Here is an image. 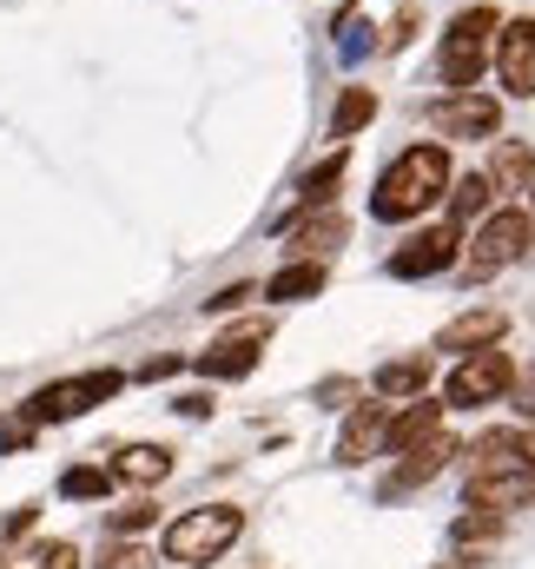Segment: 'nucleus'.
<instances>
[{
	"instance_id": "f257e3e1",
	"label": "nucleus",
	"mask_w": 535,
	"mask_h": 569,
	"mask_svg": "<svg viewBox=\"0 0 535 569\" xmlns=\"http://www.w3.org/2000/svg\"><path fill=\"white\" fill-rule=\"evenodd\" d=\"M436 199H450V152H443V146H410L403 159H391V172L377 179L371 212H377L384 226H397V219L430 212Z\"/></svg>"
},
{
	"instance_id": "f03ea898",
	"label": "nucleus",
	"mask_w": 535,
	"mask_h": 569,
	"mask_svg": "<svg viewBox=\"0 0 535 569\" xmlns=\"http://www.w3.org/2000/svg\"><path fill=\"white\" fill-rule=\"evenodd\" d=\"M239 530H245V510H232V503H199V510H185V517L165 523V563H185V569L219 563V557L239 543Z\"/></svg>"
},
{
	"instance_id": "7ed1b4c3",
	"label": "nucleus",
	"mask_w": 535,
	"mask_h": 569,
	"mask_svg": "<svg viewBox=\"0 0 535 569\" xmlns=\"http://www.w3.org/2000/svg\"><path fill=\"white\" fill-rule=\"evenodd\" d=\"M496 27H503V20H496V7H470V13H456V20H450V33H443V80H450L456 93H470V87L483 80Z\"/></svg>"
},
{
	"instance_id": "20e7f679",
	"label": "nucleus",
	"mask_w": 535,
	"mask_h": 569,
	"mask_svg": "<svg viewBox=\"0 0 535 569\" xmlns=\"http://www.w3.org/2000/svg\"><path fill=\"white\" fill-rule=\"evenodd\" d=\"M509 385H516V358L496 345V351H470V358H456V371L443 378V405H456V411H470V405H496V398H509Z\"/></svg>"
},
{
	"instance_id": "39448f33",
	"label": "nucleus",
	"mask_w": 535,
	"mask_h": 569,
	"mask_svg": "<svg viewBox=\"0 0 535 569\" xmlns=\"http://www.w3.org/2000/svg\"><path fill=\"white\" fill-rule=\"evenodd\" d=\"M470 252V272L476 279H489V272H503L509 259H529V246H535V226H529V212H516V206H503V212H489L483 226H476V239H463Z\"/></svg>"
},
{
	"instance_id": "423d86ee",
	"label": "nucleus",
	"mask_w": 535,
	"mask_h": 569,
	"mask_svg": "<svg viewBox=\"0 0 535 569\" xmlns=\"http://www.w3.org/2000/svg\"><path fill=\"white\" fill-rule=\"evenodd\" d=\"M120 385H127L120 371H87V378H60V385H47V391H33V398H27V418H33V425H67V418H80V411L107 405V398H113Z\"/></svg>"
},
{
	"instance_id": "0eeeda50",
	"label": "nucleus",
	"mask_w": 535,
	"mask_h": 569,
	"mask_svg": "<svg viewBox=\"0 0 535 569\" xmlns=\"http://www.w3.org/2000/svg\"><path fill=\"white\" fill-rule=\"evenodd\" d=\"M489 60H496V80L509 87V100H535V20H503Z\"/></svg>"
},
{
	"instance_id": "6e6552de",
	"label": "nucleus",
	"mask_w": 535,
	"mask_h": 569,
	"mask_svg": "<svg viewBox=\"0 0 535 569\" xmlns=\"http://www.w3.org/2000/svg\"><path fill=\"white\" fill-rule=\"evenodd\" d=\"M430 120H436L450 140H496L503 107H496V100H483V93H450V100H436V107H430Z\"/></svg>"
},
{
	"instance_id": "1a4fd4ad",
	"label": "nucleus",
	"mask_w": 535,
	"mask_h": 569,
	"mask_svg": "<svg viewBox=\"0 0 535 569\" xmlns=\"http://www.w3.org/2000/svg\"><path fill=\"white\" fill-rule=\"evenodd\" d=\"M456 252H463V232H456V226H436V232H416V239L403 246L397 259H391V272H397V279H430V272L456 266Z\"/></svg>"
},
{
	"instance_id": "9d476101",
	"label": "nucleus",
	"mask_w": 535,
	"mask_h": 569,
	"mask_svg": "<svg viewBox=\"0 0 535 569\" xmlns=\"http://www.w3.org/2000/svg\"><path fill=\"white\" fill-rule=\"evenodd\" d=\"M344 239H351V219H344L337 206H324V212H297V226H291V259L324 266V252H337Z\"/></svg>"
},
{
	"instance_id": "9b49d317",
	"label": "nucleus",
	"mask_w": 535,
	"mask_h": 569,
	"mask_svg": "<svg viewBox=\"0 0 535 569\" xmlns=\"http://www.w3.org/2000/svg\"><path fill=\"white\" fill-rule=\"evenodd\" d=\"M450 457H456V437H450V430L423 437L416 450H403V457H397V470L384 477V497H403V490H423V483H430V477H436V470H443Z\"/></svg>"
},
{
	"instance_id": "f8f14e48",
	"label": "nucleus",
	"mask_w": 535,
	"mask_h": 569,
	"mask_svg": "<svg viewBox=\"0 0 535 569\" xmlns=\"http://www.w3.org/2000/svg\"><path fill=\"white\" fill-rule=\"evenodd\" d=\"M529 503H535V470H496V477H470V510L509 517V510H529Z\"/></svg>"
},
{
	"instance_id": "ddd939ff",
	"label": "nucleus",
	"mask_w": 535,
	"mask_h": 569,
	"mask_svg": "<svg viewBox=\"0 0 535 569\" xmlns=\"http://www.w3.org/2000/svg\"><path fill=\"white\" fill-rule=\"evenodd\" d=\"M509 338V311H496V305H483V311H463L456 325H443V338H436V351H496Z\"/></svg>"
},
{
	"instance_id": "4468645a",
	"label": "nucleus",
	"mask_w": 535,
	"mask_h": 569,
	"mask_svg": "<svg viewBox=\"0 0 535 569\" xmlns=\"http://www.w3.org/2000/svg\"><path fill=\"white\" fill-rule=\"evenodd\" d=\"M259 345H265V325H239L225 331L212 351H199V378H245L259 365Z\"/></svg>"
},
{
	"instance_id": "2eb2a0df",
	"label": "nucleus",
	"mask_w": 535,
	"mask_h": 569,
	"mask_svg": "<svg viewBox=\"0 0 535 569\" xmlns=\"http://www.w3.org/2000/svg\"><path fill=\"white\" fill-rule=\"evenodd\" d=\"M384 425H391V405H351L344 437H337V463H364L384 450Z\"/></svg>"
},
{
	"instance_id": "dca6fc26",
	"label": "nucleus",
	"mask_w": 535,
	"mask_h": 569,
	"mask_svg": "<svg viewBox=\"0 0 535 569\" xmlns=\"http://www.w3.org/2000/svg\"><path fill=\"white\" fill-rule=\"evenodd\" d=\"M443 430V405H430V398H410L403 411H391V425H384V450L403 457V450H416L423 437H436Z\"/></svg>"
},
{
	"instance_id": "f3484780",
	"label": "nucleus",
	"mask_w": 535,
	"mask_h": 569,
	"mask_svg": "<svg viewBox=\"0 0 535 569\" xmlns=\"http://www.w3.org/2000/svg\"><path fill=\"white\" fill-rule=\"evenodd\" d=\"M172 477V450L165 443H127L113 450V483H133V490H152Z\"/></svg>"
},
{
	"instance_id": "a211bd4d",
	"label": "nucleus",
	"mask_w": 535,
	"mask_h": 569,
	"mask_svg": "<svg viewBox=\"0 0 535 569\" xmlns=\"http://www.w3.org/2000/svg\"><path fill=\"white\" fill-rule=\"evenodd\" d=\"M463 470H470V477L523 470V457H516V430H483L476 443H463Z\"/></svg>"
},
{
	"instance_id": "6ab92c4d",
	"label": "nucleus",
	"mask_w": 535,
	"mask_h": 569,
	"mask_svg": "<svg viewBox=\"0 0 535 569\" xmlns=\"http://www.w3.org/2000/svg\"><path fill=\"white\" fill-rule=\"evenodd\" d=\"M430 371H436V358H430V351H410V358H391V365H384L371 385H377L384 398H403V405H410V398H423Z\"/></svg>"
},
{
	"instance_id": "aec40b11",
	"label": "nucleus",
	"mask_w": 535,
	"mask_h": 569,
	"mask_svg": "<svg viewBox=\"0 0 535 569\" xmlns=\"http://www.w3.org/2000/svg\"><path fill=\"white\" fill-rule=\"evenodd\" d=\"M489 192H529L535 186V152L523 140H509V146H496V159H489Z\"/></svg>"
},
{
	"instance_id": "412c9836",
	"label": "nucleus",
	"mask_w": 535,
	"mask_h": 569,
	"mask_svg": "<svg viewBox=\"0 0 535 569\" xmlns=\"http://www.w3.org/2000/svg\"><path fill=\"white\" fill-rule=\"evenodd\" d=\"M0 569H80V550L67 537H40V543H13Z\"/></svg>"
},
{
	"instance_id": "4be33fe9",
	"label": "nucleus",
	"mask_w": 535,
	"mask_h": 569,
	"mask_svg": "<svg viewBox=\"0 0 535 569\" xmlns=\"http://www.w3.org/2000/svg\"><path fill=\"white\" fill-rule=\"evenodd\" d=\"M489 199H496V192H489V179H483V172L456 179V186H450V226L463 232L470 219H489Z\"/></svg>"
},
{
	"instance_id": "5701e85b",
	"label": "nucleus",
	"mask_w": 535,
	"mask_h": 569,
	"mask_svg": "<svg viewBox=\"0 0 535 569\" xmlns=\"http://www.w3.org/2000/svg\"><path fill=\"white\" fill-rule=\"evenodd\" d=\"M344 166H351V152H331L311 179H304V192H297V212H324L331 206V192H337V179H344Z\"/></svg>"
},
{
	"instance_id": "b1692460",
	"label": "nucleus",
	"mask_w": 535,
	"mask_h": 569,
	"mask_svg": "<svg viewBox=\"0 0 535 569\" xmlns=\"http://www.w3.org/2000/svg\"><path fill=\"white\" fill-rule=\"evenodd\" d=\"M265 291L277 298V305H291V298H317V291H324V266H304V259H291V266H284V272L265 284Z\"/></svg>"
},
{
	"instance_id": "393cba45",
	"label": "nucleus",
	"mask_w": 535,
	"mask_h": 569,
	"mask_svg": "<svg viewBox=\"0 0 535 569\" xmlns=\"http://www.w3.org/2000/svg\"><path fill=\"white\" fill-rule=\"evenodd\" d=\"M371 113H377V93H371V87H351V93L337 100V113H331V133H337V140H351V133H364V127H371Z\"/></svg>"
},
{
	"instance_id": "a878e982",
	"label": "nucleus",
	"mask_w": 535,
	"mask_h": 569,
	"mask_svg": "<svg viewBox=\"0 0 535 569\" xmlns=\"http://www.w3.org/2000/svg\"><path fill=\"white\" fill-rule=\"evenodd\" d=\"M107 490H113V470H100V463H73L60 477V497H73V503H100Z\"/></svg>"
},
{
	"instance_id": "bb28decb",
	"label": "nucleus",
	"mask_w": 535,
	"mask_h": 569,
	"mask_svg": "<svg viewBox=\"0 0 535 569\" xmlns=\"http://www.w3.org/2000/svg\"><path fill=\"white\" fill-rule=\"evenodd\" d=\"M152 523H159V503H152V497H133V503L107 510V530H113V537H145Z\"/></svg>"
},
{
	"instance_id": "cd10ccee",
	"label": "nucleus",
	"mask_w": 535,
	"mask_h": 569,
	"mask_svg": "<svg viewBox=\"0 0 535 569\" xmlns=\"http://www.w3.org/2000/svg\"><path fill=\"white\" fill-rule=\"evenodd\" d=\"M100 569H152V550L133 543V537H113V543L100 550Z\"/></svg>"
},
{
	"instance_id": "c85d7f7f",
	"label": "nucleus",
	"mask_w": 535,
	"mask_h": 569,
	"mask_svg": "<svg viewBox=\"0 0 535 569\" xmlns=\"http://www.w3.org/2000/svg\"><path fill=\"white\" fill-rule=\"evenodd\" d=\"M496 537H503V517H489V510H470V517L456 523V543H470V550H476V543H496Z\"/></svg>"
},
{
	"instance_id": "c756f323",
	"label": "nucleus",
	"mask_w": 535,
	"mask_h": 569,
	"mask_svg": "<svg viewBox=\"0 0 535 569\" xmlns=\"http://www.w3.org/2000/svg\"><path fill=\"white\" fill-rule=\"evenodd\" d=\"M33 437H40V425H33L27 411H7V418H0V450H27Z\"/></svg>"
},
{
	"instance_id": "7c9ffc66",
	"label": "nucleus",
	"mask_w": 535,
	"mask_h": 569,
	"mask_svg": "<svg viewBox=\"0 0 535 569\" xmlns=\"http://www.w3.org/2000/svg\"><path fill=\"white\" fill-rule=\"evenodd\" d=\"M245 298H259V284H252V279H245V284H225L219 298H205V311H239Z\"/></svg>"
},
{
	"instance_id": "2f4dec72",
	"label": "nucleus",
	"mask_w": 535,
	"mask_h": 569,
	"mask_svg": "<svg viewBox=\"0 0 535 569\" xmlns=\"http://www.w3.org/2000/svg\"><path fill=\"white\" fill-rule=\"evenodd\" d=\"M33 517H40V510H33V503H20V510H13V517H7V530H0V537H7V550H13V543H20V537H27V530H33Z\"/></svg>"
},
{
	"instance_id": "473e14b6",
	"label": "nucleus",
	"mask_w": 535,
	"mask_h": 569,
	"mask_svg": "<svg viewBox=\"0 0 535 569\" xmlns=\"http://www.w3.org/2000/svg\"><path fill=\"white\" fill-rule=\"evenodd\" d=\"M410 33H416V7H403V13H397V27H391V40H384V47H410Z\"/></svg>"
},
{
	"instance_id": "72a5a7b5",
	"label": "nucleus",
	"mask_w": 535,
	"mask_h": 569,
	"mask_svg": "<svg viewBox=\"0 0 535 569\" xmlns=\"http://www.w3.org/2000/svg\"><path fill=\"white\" fill-rule=\"evenodd\" d=\"M516 405H523V411L535 418V365L523 371V378H516Z\"/></svg>"
},
{
	"instance_id": "f704fd0d",
	"label": "nucleus",
	"mask_w": 535,
	"mask_h": 569,
	"mask_svg": "<svg viewBox=\"0 0 535 569\" xmlns=\"http://www.w3.org/2000/svg\"><path fill=\"white\" fill-rule=\"evenodd\" d=\"M516 457H523V470H535V430H516Z\"/></svg>"
}]
</instances>
